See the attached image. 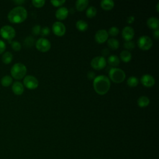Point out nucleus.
Returning a JSON list of instances; mask_svg holds the SVG:
<instances>
[{"label": "nucleus", "instance_id": "f257e3e1", "mask_svg": "<svg viewBox=\"0 0 159 159\" xmlns=\"http://www.w3.org/2000/svg\"><path fill=\"white\" fill-rule=\"evenodd\" d=\"M93 83L94 91L100 95L107 93L111 86L109 78L106 75H99L95 77Z\"/></svg>", "mask_w": 159, "mask_h": 159}, {"label": "nucleus", "instance_id": "f03ea898", "mask_svg": "<svg viewBox=\"0 0 159 159\" xmlns=\"http://www.w3.org/2000/svg\"><path fill=\"white\" fill-rule=\"evenodd\" d=\"M27 17V12L22 6H17L13 8L9 12L7 18L12 23H21Z\"/></svg>", "mask_w": 159, "mask_h": 159}, {"label": "nucleus", "instance_id": "7ed1b4c3", "mask_svg": "<svg viewBox=\"0 0 159 159\" xmlns=\"http://www.w3.org/2000/svg\"><path fill=\"white\" fill-rule=\"evenodd\" d=\"M27 73L26 66L22 63H15L11 69L12 76L16 80H20L24 78Z\"/></svg>", "mask_w": 159, "mask_h": 159}, {"label": "nucleus", "instance_id": "20e7f679", "mask_svg": "<svg viewBox=\"0 0 159 159\" xmlns=\"http://www.w3.org/2000/svg\"><path fill=\"white\" fill-rule=\"evenodd\" d=\"M109 75L110 79L116 83L122 82L125 78L124 71L119 68H112L109 71Z\"/></svg>", "mask_w": 159, "mask_h": 159}, {"label": "nucleus", "instance_id": "39448f33", "mask_svg": "<svg viewBox=\"0 0 159 159\" xmlns=\"http://www.w3.org/2000/svg\"><path fill=\"white\" fill-rule=\"evenodd\" d=\"M0 35L3 39L11 40L16 36V30L12 26L4 25L0 29Z\"/></svg>", "mask_w": 159, "mask_h": 159}, {"label": "nucleus", "instance_id": "423d86ee", "mask_svg": "<svg viewBox=\"0 0 159 159\" xmlns=\"http://www.w3.org/2000/svg\"><path fill=\"white\" fill-rule=\"evenodd\" d=\"M153 44L152 40L147 35L140 36L137 40V45L139 47L143 50H149Z\"/></svg>", "mask_w": 159, "mask_h": 159}, {"label": "nucleus", "instance_id": "0eeeda50", "mask_svg": "<svg viewBox=\"0 0 159 159\" xmlns=\"http://www.w3.org/2000/svg\"><path fill=\"white\" fill-rule=\"evenodd\" d=\"M36 48L40 52H47L51 48L50 42L46 38H39L35 43Z\"/></svg>", "mask_w": 159, "mask_h": 159}, {"label": "nucleus", "instance_id": "6e6552de", "mask_svg": "<svg viewBox=\"0 0 159 159\" xmlns=\"http://www.w3.org/2000/svg\"><path fill=\"white\" fill-rule=\"evenodd\" d=\"M106 60L102 56H98L93 58L91 61V66L97 70L104 68L106 65Z\"/></svg>", "mask_w": 159, "mask_h": 159}, {"label": "nucleus", "instance_id": "1a4fd4ad", "mask_svg": "<svg viewBox=\"0 0 159 159\" xmlns=\"http://www.w3.org/2000/svg\"><path fill=\"white\" fill-rule=\"evenodd\" d=\"M24 86L30 89H34L38 87L39 81L38 80L32 75H27L25 76L23 80Z\"/></svg>", "mask_w": 159, "mask_h": 159}, {"label": "nucleus", "instance_id": "9d476101", "mask_svg": "<svg viewBox=\"0 0 159 159\" xmlns=\"http://www.w3.org/2000/svg\"><path fill=\"white\" fill-rule=\"evenodd\" d=\"M52 30L56 35L62 36L66 32V27L61 22L57 21L52 25Z\"/></svg>", "mask_w": 159, "mask_h": 159}, {"label": "nucleus", "instance_id": "9b49d317", "mask_svg": "<svg viewBox=\"0 0 159 159\" xmlns=\"http://www.w3.org/2000/svg\"><path fill=\"white\" fill-rule=\"evenodd\" d=\"M109 34L106 30L101 29L96 32L94 38L95 40L99 43H102L108 39Z\"/></svg>", "mask_w": 159, "mask_h": 159}, {"label": "nucleus", "instance_id": "f8f14e48", "mask_svg": "<svg viewBox=\"0 0 159 159\" xmlns=\"http://www.w3.org/2000/svg\"><path fill=\"white\" fill-rule=\"evenodd\" d=\"M141 83L146 87L153 86L155 83V80L153 76L149 74H145L140 78Z\"/></svg>", "mask_w": 159, "mask_h": 159}, {"label": "nucleus", "instance_id": "ddd939ff", "mask_svg": "<svg viewBox=\"0 0 159 159\" xmlns=\"http://www.w3.org/2000/svg\"><path fill=\"white\" fill-rule=\"evenodd\" d=\"M134 30L130 26H125L122 30V36L125 41L131 40L134 36Z\"/></svg>", "mask_w": 159, "mask_h": 159}, {"label": "nucleus", "instance_id": "4468645a", "mask_svg": "<svg viewBox=\"0 0 159 159\" xmlns=\"http://www.w3.org/2000/svg\"><path fill=\"white\" fill-rule=\"evenodd\" d=\"M68 13V9L66 7H61L56 11L55 16L59 20H63L67 17Z\"/></svg>", "mask_w": 159, "mask_h": 159}, {"label": "nucleus", "instance_id": "2eb2a0df", "mask_svg": "<svg viewBox=\"0 0 159 159\" xmlns=\"http://www.w3.org/2000/svg\"><path fill=\"white\" fill-rule=\"evenodd\" d=\"M12 89L14 93L16 95L22 94L24 91L23 84L19 81H16L12 84Z\"/></svg>", "mask_w": 159, "mask_h": 159}, {"label": "nucleus", "instance_id": "dca6fc26", "mask_svg": "<svg viewBox=\"0 0 159 159\" xmlns=\"http://www.w3.org/2000/svg\"><path fill=\"white\" fill-rule=\"evenodd\" d=\"M147 24L149 28L151 29L156 30L158 29L159 26V20L157 17H151L147 19Z\"/></svg>", "mask_w": 159, "mask_h": 159}, {"label": "nucleus", "instance_id": "f3484780", "mask_svg": "<svg viewBox=\"0 0 159 159\" xmlns=\"http://www.w3.org/2000/svg\"><path fill=\"white\" fill-rule=\"evenodd\" d=\"M101 6L106 11L112 9L114 6V2L112 0H102L101 1Z\"/></svg>", "mask_w": 159, "mask_h": 159}, {"label": "nucleus", "instance_id": "a211bd4d", "mask_svg": "<svg viewBox=\"0 0 159 159\" xmlns=\"http://www.w3.org/2000/svg\"><path fill=\"white\" fill-rule=\"evenodd\" d=\"M89 1L88 0H78L76 1L75 6L76 8L79 11H82L84 10L88 6Z\"/></svg>", "mask_w": 159, "mask_h": 159}, {"label": "nucleus", "instance_id": "6ab92c4d", "mask_svg": "<svg viewBox=\"0 0 159 159\" xmlns=\"http://www.w3.org/2000/svg\"><path fill=\"white\" fill-rule=\"evenodd\" d=\"M107 63L112 66H117L120 63L119 57L116 55H111L107 58Z\"/></svg>", "mask_w": 159, "mask_h": 159}, {"label": "nucleus", "instance_id": "aec40b11", "mask_svg": "<svg viewBox=\"0 0 159 159\" xmlns=\"http://www.w3.org/2000/svg\"><path fill=\"white\" fill-rule=\"evenodd\" d=\"M150 103V99L147 96H142L137 99V104L141 107L147 106Z\"/></svg>", "mask_w": 159, "mask_h": 159}, {"label": "nucleus", "instance_id": "412c9836", "mask_svg": "<svg viewBox=\"0 0 159 159\" xmlns=\"http://www.w3.org/2000/svg\"><path fill=\"white\" fill-rule=\"evenodd\" d=\"M120 57L123 61L129 62V61H130L132 58V54L129 50H124L120 52Z\"/></svg>", "mask_w": 159, "mask_h": 159}, {"label": "nucleus", "instance_id": "4be33fe9", "mask_svg": "<svg viewBox=\"0 0 159 159\" xmlns=\"http://www.w3.org/2000/svg\"><path fill=\"white\" fill-rule=\"evenodd\" d=\"M107 45L112 50H116L119 47V42L117 39L115 38H111L107 39Z\"/></svg>", "mask_w": 159, "mask_h": 159}, {"label": "nucleus", "instance_id": "5701e85b", "mask_svg": "<svg viewBox=\"0 0 159 159\" xmlns=\"http://www.w3.org/2000/svg\"><path fill=\"white\" fill-rule=\"evenodd\" d=\"M76 27L80 31H86L88 28V23L83 20H78L76 23Z\"/></svg>", "mask_w": 159, "mask_h": 159}, {"label": "nucleus", "instance_id": "b1692460", "mask_svg": "<svg viewBox=\"0 0 159 159\" xmlns=\"http://www.w3.org/2000/svg\"><path fill=\"white\" fill-rule=\"evenodd\" d=\"M13 58V56L12 53L9 52H5L2 56V61L5 64H9L10 63Z\"/></svg>", "mask_w": 159, "mask_h": 159}, {"label": "nucleus", "instance_id": "393cba45", "mask_svg": "<svg viewBox=\"0 0 159 159\" xmlns=\"http://www.w3.org/2000/svg\"><path fill=\"white\" fill-rule=\"evenodd\" d=\"M12 83V78L9 75H6L3 76L1 80V83L3 86L7 87L10 86Z\"/></svg>", "mask_w": 159, "mask_h": 159}, {"label": "nucleus", "instance_id": "a878e982", "mask_svg": "<svg viewBox=\"0 0 159 159\" xmlns=\"http://www.w3.org/2000/svg\"><path fill=\"white\" fill-rule=\"evenodd\" d=\"M96 13H97V9L95 7H94L93 6H89L86 11V16L89 18L94 17L96 15Z\"/></svg>", "mask_w": 159, "mask_h": 159}, {"label": "nucleus", "instance_id": "bb28decb", "mask_svg": "<svg viewBox=\"0 0 159 159\" xmlns=\"http://www.w3.org/2000/svg\"><path fill=\"white\" fill-rule=\"evenodd\" d=\"M139 83V79L134 76H130L127 80V84L130 87H135Z\"/></svg>", "mask_w": 159, "mask_h": 159}, {"label": "nucleus", "instance_id": "cd10ccee", "mask_svg": "<svg viewBox=\"0 0 159 159\" xmlns=\"http://www.w3.org/2000/svg\"><path fill=\"white\" fill-rule=\"evenodd\" d=\"M135 43L133 41H125L124 43V47L127 49V50H132L135 48Z\"/></svg>", "mask_w": 159, "mask_h": 159}, {"label": "nucleus", "instance_id": "c85d7f7f", "mask_svg": "<svg viewBox=\"0 0 159 159\" xmlns=\"http://www.w3.org/2000/svg\"><path fill=\"white\" fill-rule=\"evenodd\" d=\"M34 44V39L32 37H27L24 40V45L27 47H31Z\"/></svg>", "mask_w": 159, "mask_h": 159}, {"label": "nucleus", "instance_id": "c756f323", "mask_svg": "<svg viewBox=\"0 0 159 159\" xmlns=\"http://www.w3.org/2000/svg\"><path fill=\"white\" fill-rule=\"evenodd\" d=\"M119 32V29L116 26H112L111 28H109L108 30V34H109L111 36H116Z\"/></svg>", "mask_w": 159, "mask_h": 159}, {"label": "nucleus", "instance_id": "7c9ffc66", "mask_svg": "<svg viewBox=\"0 0 159 159\" xmlns=\"http://www.w3.org/2000/svg\"><path fill=\"white\" fill-rule=\"evenodd\" d=\"M32 3L35 7H41L45 4V0H32Z\"/></svg>", "mask_w": 159, "mask_h": 159}, {"label": "nucleus", "instance_id": "2f4dec72", "mask_svg": "<svg viewBox=\"0 0 159 159\" xmlns=\"http://www.w3.org/2000/svg\"><path fill=\"white\" fill-rule=\"evenodd\" d=\"M11 47L15 51H19L21 49V44L17 41H13L11 43Z\"/></svg>", "mask_w": 159, "mask_h": 159}, {"label": "nucleus", "instance_id": "473e14b6", "mask_svg": "<svg viewBox=\"0 0 159 159\" xmlns=\"http://www.w3.org/2000/svg\"><path fill=\"white\" fill-rule=\"evenodd\" d=\"M40 30H41V27L40 25H35L32 29V32L34 35H37L40 33Z\"/></svg>", "mask_w": 159, "mask_h": 159}, {"label": "nucleus", "instance_id": "72a5a7b5", "mask_svg": "<svg viewBox=\"0 0 159 159\" xmlns=\"http://www.w3.org/2000/svg\"><path fill=\"white\" fill-rule=\"evenodd\" d=\"M49 33H50V29L47 26H45L41 28L40 34L42 36H47L49 34Z\"/></svg>", "mask_w": 159, "mask_h": 159}, {"label": "nucleus", "instance_id": "f704fd0d", "mask_svg": "<svg viewBox=\"0 0 159 159\" xmlns=\"http://www.w3.org/2000/svg\"><path fill=\"white\" fill-rule=\"evenodd\" d=\"M50 2L53 4V6L55 7H58L61 6L63 3L65 2V0H52Z\"/></svg>", "mask_w": 159, "mask_h": 159}, {"label": "nucleus", "instance_id": "c9c22d12", "mask_svg": "<svg viewBox=\"0 0 159 159\" xmlns=\"http://www.w3.org/2000/svg\"><path fill=\"white\" fill-rule=\"evenodd\" d=\"M6 46L4 42L0 40V54L2 53V52H4V50H6Z\"/></svg>", "mask_w": 159, "mask_h": 159}, {"label": "nucleus", "instance_id": "e433bc0d", "mask_svg": "<svg viewBox=\"0 0 159 159\" xmlns=\"http://www.w3.org/2000/svg\"><path fill=\"white\" fill-rule=\"evenodd\" d=\"M87 77L89 80H94L95 78V73L92 71H88L87 73Z\"/></svg>", "mask_w": 159, "mask_h": 159}, {"label": "nucleus", "instance_id": "4c0bfd02", "mask_svg": "<svg viewBox=\"0 0 159 159\" xmlns=\"http://www.w3.org/2000/svg\"><path fill=\"white\" fill-rule=\"evenodd\" d=\"M134 20H135V17L133 16H130L127 19V22L129 24H132L134 22Z\"/></svg>", "mask_w": 159, "mask_h": 159}, {"label": "nucleus", "instance_id": "58836bf2", "mask_svg": "<svg viewBox=\"0 0 159 159\" xmlns=\"http://www.w3.org/2000/svg\"><path fill=\"white\" fill-rule=\"evenodd\" d=\"M101 53H102V55L103 56H106L109 53V50L108 48H104V49H102Z\"/></svg>", "mask_w": 159, "mask_h": 159}, {"label": "nucleus", "instance_id": "ea45409f", "mask_svg": "<svg viewBox=\"0 0 159 159\" xmlns=\"http://www.w3.org/2000/svg\"><path fill=\"white\" fill-rule=\"evenodd\" d=\"M153 37L156 39H158V37H159V30H158V29H157L154 30V32H153Z\"/></svg>", "mask_w": 159, "mask_h": 159}, {"label": "nucleus", "instance_id": "a19ab883", "mask_svg": "<svg viewBox=\"0 0 159 159\" xmlns=\"http://www.w3.org/2000/svg\"><path fill=\"white\" fill-rule=\"evenodd\" d=\"M14 2L18 4H22L24 2V1H22V0H17V1H14Z\"/></svg>", "mask_w": 159, "mask_h": 159}, {"label": "nucleus", "instance_id": "79ce46f5", "mask_svg": "<svg viewBox=\"0 0 159 159\" xmlns=\"http://www.w3.org/2000/svg\"><path fill=\"white\" fill-rule=\"evenodd\" d=\"M158 6H159V2H158L157 4V12L159 11V10H158Z\"/></svg>", "mask_w": 159, "mask_h": 159}, {"label": "nucleus", "instance_id": "37998d69", "mask_svg": "<svg viewBox=\"0 0 159 159\" xmlns=\"http://www.w3.org/2000/svg\"><path fill=\"white\" fill-rule=\"evenodd\" d=\"M96 159H98V158H96Z\"/></svg>", "mask_w": 159, "mask_h": 159}]
</instances>
